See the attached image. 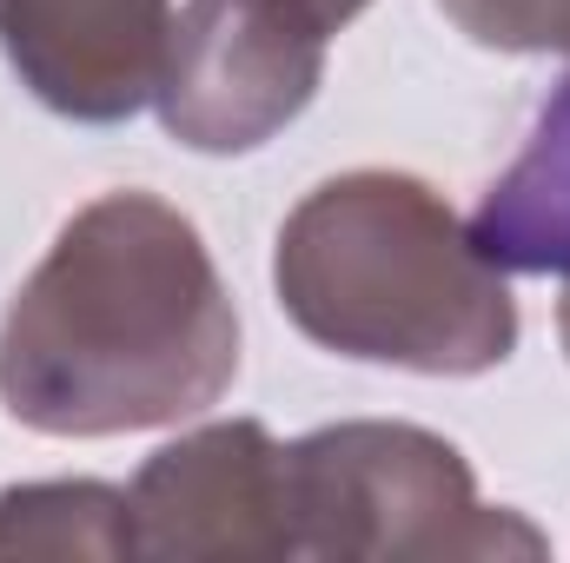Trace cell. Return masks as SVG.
Listing matches in <instances>:
<instances>
[{"instance_id": "1", "label": "cell", "mask_w": 570, "mask_h": 563, "mask_svg": "<svg viewBox=\"0 0 570 563\" xmlns=\"http://www.w3.org/2000/svg\"><path fill=\"white\" fill-rule=\"evenodd\" d=\"M239 378V312L199 226L159 192H100L0 318V412L40 437L199 418Z\"/></svg>"}, {"instance_id": "2", "label": "cell", "mask_w": 570, "mask_h": 563, "mask_svg": "<svg viewBox=\"0 0 570 563\" xmlns=\"http://www.w3.org/2000/svg\"><path fill=\"white\" fill-rule=\"evenodd\" d=\"M285 318L358 365L478 378L518 352L511 279L425 179L358 166L312 186L273 253Z\"/></svg>"}, {"instance_id": "3", "label": "cell", "mask_w": 570, "mask_h": 563, "mask_svg": "<svg viewBox=\"0 0 570 563\" xmlns=\"http://www.w3.org/2000/svg\"><path fill=\"white\" fill-rule=\"evenodd\" d=\"M298 557L478 563L544 557V531L478 497L458 444L419 424H325L292 444Z\"/></svg>"}, {"instance_id": "4", "label": "cell", "mask_w": 570, "mask_h": 563, "mask_svg": "<svg viewBox=\"0 0 570 563\" xmlns=\"http://www.w3.org/2000/svg\"><path fill=\"white\" fill-rule=\"evenodd\" d=\"M318 80L325 33L279 0H179L153 113L193 152H253L312 107Z\"/></svg>"}, {"instance_id": "5", "label": "cell", "mask_w": 570, "mask_h": 563, "mask_svg": "<svg viewBox=\"0 0 570 563\" xmlns=\"http://www.w3.org/2000/svg\"><path fill=\"white\" fill-rule=\"evenodd\" d=\"M134 557H298L292 444L266 424H199L153 451L127 484Z\"/></svg>"}, {"instance_id": "6", "label": "cell", "mask_w": 570, "mask_h": 563, "mask_svg": "<svg viewBox=\"0 0 570 563\" xmlns=\"http://www.w3.org/2000/svg\"><path fill=\"white\" fill-rule=\"evenodd\" d=\"M179 0H0V53L20 87L80 127L153 107Z\"/></svg>"}, {"instance_id": "7", "label": "cell", "mask_w": 570, "mask_h": 563, "mask_svg": "<svg viewBox=\"0 0 570 563\" xmlns=\"http://www.w3.org/2000/svg\"><path fill=\"white\" fill-rule=\"evenodd\" d=\"M464 226L498 273L570 279V80L544 93L518 159L484 186Z\"/></svg>"}, {"instance_id": "8", "label": "cell", "mask_w": 570, "mask_h": 563, "mask_svg": "<svg viewBox=\"0 0 570 563\" xmlns=\"http://www.w3.org/2000/svg\"><path fill=\"white\" fill-rule=\"evenodd\" d=\"M0 557H134L127 491L100 477L0 491Z\"/></svg>"}, {"instance_id": "9", "label": "cell", "mask_w": 570, "mask_h": 563, "mask_svg": "<svg viewBox=\"0 0 570 563\" xmlns=\"http://www.w3.org/2000/svg\"><path fill=\"white\" fill-rule=\"evenodd\" d=\"M444 20L491 53H570V0H438Z\"/></svg>"}, {"instance_id": "10", "label": "cell", "mask_w": 570, "mask_h": 563, "mask_svg": "<svg viewBox=\"0 0 570 563\" xmlns=\"http://www.w3.org/2000/svg\"><path fill=\"white\" fill-rule=\"evenodd\" d=\"M279 7H285V13H298L312 33H325V40H332V33H338V27H352L372 0H279Z\"/></svg>"}, {"instance_id": "11", "label": "cell", "mask_w": 570, "mask_h": 563, "mask_svg": "<svg viewBox=\"0 0 570 563\" xmlns=\"http://www.w3.org/2000/svg\"><path fill=\"white\" fill-rule=\"evenodd\" d=\"M558 338H564V358H570V292H564V305H558Z\"/></svg>"}]
</instances>
